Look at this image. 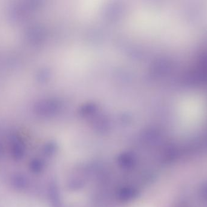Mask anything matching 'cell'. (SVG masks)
Segmentation results:
<instances>
[{"mask_svg": "<svg viewBox=\"0 0 207 207\" xmlns=\"http://www.w3.org/2000/svg\"><path fill=\"white\" fill-rule=\"evenodd\" d=\"M162 39H163V38H162ZM163 56H164V51H163ZM164 66H165V60H164ZM165 83H167L166 78H165Z\"/></svg>", "mask_w": 207, "mask_h": 207, "instance_id": "6da1fadb", "label": "cell"}]
</instances>
